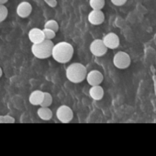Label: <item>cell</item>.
Wrapping results in <instances>:
<instances>
[{"instance_id":"cell-8","label":"cell","mask_w":156,"mask_h":156,"mask_svg":"<svg viewBox=\"0 0 156 156\" xmlns=\"http://www.w3.org/2000/svg\"><path fill=\"white\" fill-rule=\"evenodd\" d=\"M102 40L107 49H116L120 44L119 37L114 32H109L107 34Z\"/></svg>"},{"instance_id":"cell-23","label":"cell","mask_w":156,"mask_h":156,"mask_svg":"<svg viewBox=\"0 0 156 156\" xmlns=\"http://www.w3.org/2000/svg\"><path fill=\"white\" fill-rule=\"evenodd\" d=\"M153 83H154V94L156 97V75H153L152 77Z\"/></svg>"},{"instance_id":"cell-22","label":"cell","mask_w":156,"mask_h":156,"mask_svg":"<svg viewBox=\"0 0 156 156\" xmlns=\"http://www.w3.org/2000/svg\"><path fill=\"white\" fill-rule=\"evenodd\" d=\"M49 7H55L57 5V0H43Z\"/></svg>"},{"instance_id":"cell-24","label":"cell","mask_w":156,"mask_h":156,"mask_svg":"<svg viewBox=\"0 0 156 156\" xmlns=\"http://www.w3.org/2000/svg\"><path fill=\"white\" fill-rule=\"evenodd\" d=\"M9 0H0V5H4Z\"/></svg>"},{"instance_id":"cell-17","label":"cell","mask_w":156,"mask_h":156,"mask_svg":"<svg viewBox=\"0 0 156 156\" xmlns=\"http://www.w3.org/2000/svg\"><path fill=\"white\" fill-rule=\"evenodd\" d=\"M52 101L53 99L52 95L49 93L45 91L44 92V98L41 104L40 105V107H49V106L51 105Z\"/></svg>"},{"instance_id":"cell-25","label":"cell","mask_w":156,"mask_h":156,"mask_svg":"<svg viewBox=\"0 0 156 156\" xmlns=\"http://www.w3.org/2000/svg\"><path fill=\"white\" fill-rule=\"evenodd\" d=\"M2 75V69L1 67L0 66V77H1Z\"/></svg>"},{"instance_id":"cell-15","label":"cell","mask_w":156,"mask_h":156,"mask_svg":"<svg viewBox=\"0 0 156 156\" xmlns=\"http://www.w3.org/2000/svg\"><path fill=\"white\" fill-rule=\"evenodd\" d=\"M105 3V0H89V5L92 10H102Z\"/></svg>"},{"instance_id":"cell-19","label":"cell","mask_w":156,"mask_h":156,"mask_svg":"<svg viewBox=\"0 0 156 156\" xmlns=\"http://www.w3.org/2000/svg\"><path fill=\"white\" fill-rule=\"evenodd\" d=\"M42 30L44 33L45 40H52V39L55 38L56 32H54V30L49 29H46V28H43Z\"/></svg>"},{"instance_id":"cell-2","label":"cell","mask_w":156,"mask_h":156,"mask_svg":"<svg viewBox=\"0 0 156 156\" xmlns=\"http://www.w3.org/2000/svg\"><path fill=\"white\" fill-rule=\"evenodd\" d=\"M87 74V70L85 65L79 62H74L69 65L65 70V75L67 79L74 83H79L83 82Z\"/></svg>"},{"instance_id":"cell-12","label":"cell","mask_w":156,"mask_h":156,"mask_svg":"<svg viewBox=\"0 0 156 156\" xmlns=\"http://www.w3.org/2000/svg\"><path fill=\"white\" fill-rule=\"evenodd\" d=\"M43 98L44 92L39 90H35L30 94L29 96V102L32 105L40 106L43 102Z\"/></svg>"},{"instance_id":"cell-6","label":"cell","mask_w":156,"mask_h":156,"mask_svg":"<svg viewBox=\"0 0 156 156\" xmlns=\"http://www.w3.org/2000/svg\"><path fill=\"white\" fill-rule=\"evenodd\" d=\"M90 51L95 57H99L104 55L107 52V48L102 39L96 38L91 41L90 44Z\"/></svg>"},{"instance_id":"cell-21","label":"cell","mask_w":156,"mask_h":156,"mask_svg":"<svg viewBox=\"0 0 156 156\" xmlns=\"http://www.w3.org/2000/svg\"><path fill=\"white\" fill-rule=\"evenodd\" d=\"M112 3L116 6L123 5L127 0H110Z\"/></svg>"},{"instance_id":"cell-11","label":"cell","mask_w":156,"mask_h":156,"mask_svg":"<svg viewBox=\"0 0 156 156\" xmlns=\"http://www.w3.org/2000/svg\"><path fill=\"white\" fill-rule=\"evenodd\" d=\"M32 11V6L31 4L27 1H22L20 2L16 9V13L18 16L21 18L28 17Z\"/></svg>"},{"instance_id":"cell-9","label":"cell","mask_w":156,"mask_h":156,"mask_svg":"<svg viewBox=\"0 0 156 156\" xmlns=\"http://www.w3.org/2000/svg\"><path fill=\"white\" fill-rule=\"evenodd\" d=\"M105 20V15L102 10H92L88 15V22L94 26L101 24Z\"/></svg>"},{"instance_id":"cell-10","label":"cell","mask_w":156,"mask_h":156,"mask_svg":"<svg viewBox=\"0 0 156 156\" xmlns=\"http://www.w3.org/2000/svg\"><path fill=\"white\" fill-rule=\"evenodd\" d=\"M28 38L32 44H38L45 40L43 30L38 27H34L29 30Z\"/></svg>"},{"instance_id":"cell-20","label":"cell","mask_w":156,"mask_h":156,"mask_svg":"<svg viewBox=\"0 0 156 156\" xmlns=\"http://www.w3.org/2000/svg\"><path fill=\"white\" fill-rule=\"evenodd\" d=\"M8 15V9L4 5H0V23L4 21Z\"/></svg>"},{"instance_id":"cell-16","label":"cell","mask_w":156,"mask_h":156,"mask_svg":"<svg viewBox=\"0 0 156 156\" xmlns=\"http://www.w3.org/2000/svg\"><path fill=\"white\" fill-rule=\"evenodd\" d=\"M44 28L49 29H51V30H54V32H57L59 29V25L57 21H55V20L51 19V20H49L45 22V23L44 24Z\"/></svg>"},{"instance_id":"cell-4","label":"cell","mask_w":156,"mask_h":156,"mask_svg":"<svg viewBox=\"0 0 156 156\" xmlns=\"http://www.w3.org/2000/svg\"><path fill=\"white\" fill-rule=\"evenodd\" d=\"M131 63L130 55L124 51L117 52L113 57V63L114 66L120 69L128 68Z\"/></svg>"},{"instance_id":"cell-5","label":"cell","mask_w":156,"mask_h":156,"mask_svg":"<svg viewBox=\"0 0 156 156\" xmlns=\"http://www.w3.org/2000/svg\"><path fill=\"white\" fill-rule=\"evenodd\" d=\"M56 117L62 123L70 122L74 117V113L70 107L67 105H61L56 110Z\"/></svg>"},{"instance_id":"cell-14","label":"cell","mask_w":156,"mask_h":156,"mask_svg":"<svg viewBox=\"0 0 156 156\" xmlns=\"http://www.w3.org/2000/svg\"><path fill=\"white\" fill-rule=\"evenodd\" d=\"M37 113L38 116L43 121H49L53 116L52 112L49 107H40L38 108Z\"/></svg>"},{"instance_id":"cell-13","label":"cell","mask_w":156,"mask_h":156,"mask_svg":"<svg viewBox=\"0 0 156 156\" xmlns=\"http://www.w3.org/2000/svg\"><path fill=\"white\" fill-rule=\"evenodd\" d=\"M88 93L90 98L96 101H101L104 96V88L100 85L91 86Z\"/></svg>"},{"instance_id":"cell-7","label":"cell","mask_w":156,"mask_h":156,"mask_svg":"<svg viewBox=\"0 0 156 156\" xmlns=\"http://www.w3.org/2000/svg\"><path fill=\"white\" fill-rule=\"evenodd\" d=\"M86 80L91 86L99 85L104 80V76L102 73L98 69H92L87 73Z\"/></svg>"},{"instance_id":"cell-3","label":"cell","mask_w":156,"mask_h":156,"mask_svg":"<svg viewBox=\"0 0 156 156\" xmlns=\"http://www.w3.org/2000/svg\"><path fill=\"white\" fill-rule=\"evenodd\" d=\"M54 45L52 40H44L38 44H32L31 52L35 57L39 59H45L51 56Z\"/></svg>"},{"instance_id":"cell-18","label":"cell","mask_w":156,"mask_h":156,"mask_svg":"<svg viewBox=\"0 0 156 156\" xmlns=\"http://www.w3.org/2000/svg\"><path fill=\"white\" fill-rule=\"evenodd\" d=\"M15 122V119L10 115H0V124H13Z\"/></svg>"},{"instance_id":"cell-1","label":"cell","mask_w":156,"mask_h":156,"mask_svg":"<svg viewBox=\"0 0 156 156\" xmlns=\"http://www.w3.org/2000/svg\"><path fill=\"white\" fill-rule=\"evenodd\" d=\"M74 54L73 45L67 41H60L53 46L51 56L59 63L69 62Z\"/></svg>"}]
</instances>
